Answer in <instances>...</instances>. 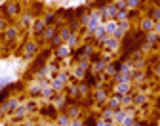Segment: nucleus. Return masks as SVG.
I'll use <instances>...</instances> for the list:
<instances>
[{
	"instance_id": "f257e3e1",
	"label": "nucleus",
	"mask_w": 160,
	"mask_h": 126,
	"mask_svg": "<svg viewBox=\"0 0 160 126\" xmlns=\"http://www.w3.org/2000/svg\"><path fill=\"white\" fill-rule=\"evenodd\" d=\"M152 25H155V21H151V19H145V21H143V29H145V31H149Z\"/></svg>"
},
{
	"instance_id": "f03ea898",
	"label": "nucleus",
	"mask_w": 160,
	"mask_h": 126,
	"mask_svg": "<svg viewBox=\"0 0 160 126\" xmlns=\"http://www.w3.org/2000/svg\"><path fill=\"white\" fill-rule=\"evenodd\" d=\"M156 29H158V31H160V23H158V25H156Z\"/></svg>"
}]
</instances>
